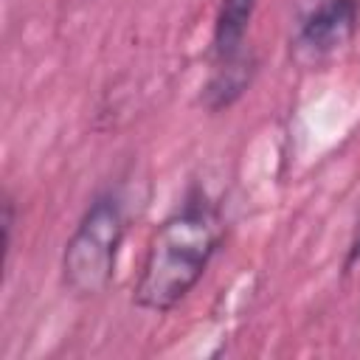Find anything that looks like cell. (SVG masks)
<instances>
[{
  "instance_id": "1",
  "label": "cell",
  "mask_w": 360,
  "mask_h": 360,
  "mask_svg": "<svg viewBox=\"0 0 360 360\" xmlns=\"http://www.w3.org/2000/svg\"><path fill=\"white\" fill-rule=\"evenodd\" d=\"M225 231L219 202L202 186H191L152 233L132 284V304L155 315L172 312L205 276Z\"/></svg>"
},
{
  "instance_id": "2",
  "label": "cell",
  "mask_w": 360,
  "mask_h": 360,
  "mask_svg": "<svg viewBox=\"0 0 360 360\" xmlns=\"http://www.w3.org/2000/svg\"><path fill=\"white\" fill-rule=\"evenodd\" d=\"M124 236L127 205L121 191H96L62 250V284L73 298H96L112 284Z\"/></svg>"
},
{
  "instance_id": "3",
  "label": "cell",
  "mask_w": 360,
  "mask_h": 360,
  "mask_svg": "<svg viewBox=\"0 0 360 360\" xmlns=\"http://www.w3.org/2000/svg\"><path fill=\"white\" fill-rule=\"evenodd\" d=\"M357 25L360 0H321L298 20L290 37V59L304 70H318L354 39Z\"/></svg>"
},
{
  "instance_id": "4",
  "label": "cell",
  "mask_w": 360,
  "mask_h": 360,
  "mask_svg": "<svg viewBox=\"0 0 360 360\" xmlns=\"http://www.w3.org/2000/svg\"><path fill=\"white\" fill-rule=\"evenodd\" d=\"M256 70H259V56L253 53V48H248L236 56H228V59H211L208 76L197 96V104L211 115L233 107L253 84Z\"/></svg>"
},
{
  "instance_id": "5",
  "label": "cell",
  "mask_w": 360,
  "mask_h": 360,
  "mask_svg": "<svg viewBox=\"0 0 360 360\" xmlns=\"http://www.w3.org/2000/svg\"><path fill=\"white\" fill-rule=\"evenodd\" d=\"M256 11V0H219L214 14V31H211V59H228L242 51H248V31Z\"/></svg>"
},
{
  "instance_id": "6",
  "label": "cell",
  "mask_w": 360,
  "mask_h": 360,
  "mask_svg": "<svg viewBox=\"0 0 360 360\" xmlns=\"http://www.w3.org/2000/svg\"><path fill=\"white\" fill-rule=\"evenodd\" d=\"M14 222H17V208H14V197L8 191H3V259L8 262L11 253V233H14Z\"/></svg>"
},
{
  "instance_id": "7",
  "label": "cell",
  "mask_w": 360,
  "mask_h": 360,
  "mask_svg": "<svg viewBox=\"0 0 360 360\" xmlns=\"http://www.w3.org/2000/svg\"><path fill=\"white\" fill-rule=\"evenodd\" d=\"M360 264V205L354 214V225H352V236L346 245V256H343V273H352Z\"/></svg>"
}]
</instances>
